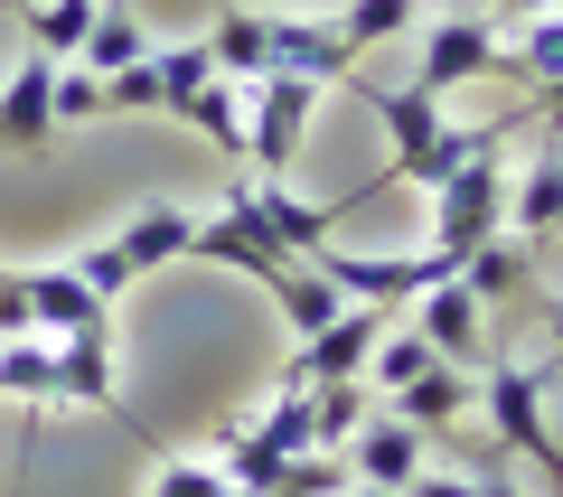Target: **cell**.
I'll list each match as a JSON object with an SVG mask.
<instances>
[{"label": "cell", "instance_id": "6da1fadb", "mask_svg": "<svg viewBox=\"0 0 563 497\" xmlns=\"http://www.w3.org/2000/svg\"><path fill=\"white\" fill-rule=\"evenodd\" d=\"M357 95H366V113L385 122L395 159H385V169H376L366 188H347V207L385 198V188H442L470 151H488V141H507V132L526 122V113H498V122H451L442 103L422 95V85H376V76H357Z\"/></svg>", "mask_w": 563, "mask_h": 497}, {"label": "cell", "instance_id": "7a4b0ae2", "mask_svg": "<svg viewBox=\"0 0 563 497\" xmlns=\"http://www.w3.org/2000/svg\"><path fill=\"white\" fill-rule=\"evenodd\" d=\"M554 376H563V347H544V357H488L479 366V413L498 422V441L526 451L544 470V488L563 497V451H554V432H544V395H554Z\"/></svg>", "mask_w": 563, "mask_h": 497}, {"label": "cell", "instance_id": "3957f363", "mask_svg": "<svg viewBox=\"0 0 563 497\" xmlns=\"http://www.w3.org/2000/svg\"><path fill=\"white\" fill-rule=\"evenodd\" d=\"M507 141H517V132H507ZM507 141L470 151L461 169H451V179L432 188V254L470 263L488 235H507Z\"/></svg>", "mask_w": 563, "mask_h": 497}, {"label": "cell", "instance_id": "277c9868", "mask_svg": "<svg viewBox=\"0 0 563 497\" xmlns=\"http://www.w3.org/2000/svg\"><path fill=\"white\" fill-rule=\"evenodd\" d=\"M310 113H320V85H310V76H263V85H244V159H254V179H291Z\"/></svg>", "mask_w": 563, "mask_h": 497}, {"label": "cell", "instance_id": "5b68a950", "mask_svg": "<svg viewBox=\"0 0 563 497\" xmlns=\"http://www.w3.org/2000/svg\"><path fill=\"white\" fill-rule=\"evenodd\" d=\"M225 207H235L273 254H291V263H310L329 235H339V217H347V198L310 207V198H291V179H235V188H225Z\"/></svg>", "mask_w": 563, "mask_h": 497}, {"label": "cell", "instance_id": "8992f818", "mask_svg": "<svg viewBox=\"0 0 563 497\" xmlns=\"http://www.w3.org/2000/svg\"><path fill=\"white\" fill-rule=\"evenodd\" d=\"M376 339H385V310H376V300H347V310L329 319L320 339H291V357H282V385H291V395H310V385L366 376V357H376Z\"/></svg>", "mask_w": 563, "mask_h": 497}, {"label": "cell", "instance_id": "52a82bcc", "mask_svg": "<svg viewBox=\"0 0 563 497\" xmlns=\"http://www.w3.org/2000/svg\"><path fill=\"white\" fill-rule=\"evenodd\" d=\"M498 20H479V10H442V20L422 29V66H413V85L432 103L451 95V85H479V76H498Z\"/></svg>", "mask_w": 563, "mask_h": 497}, {"label": "cell", "instance_id": "ba28073f", "mask_svg": "<svg viewBox=\"0 0 563 497\" xmlns=\"http://www.w3.org/2000/svg\"><path fill=\"white\" fill-rule=\"evenodd\" d=\"M273 76H310V85H357V47H347L339 20H291L273 10Z\"/></svg>", "mask_w": 563, "mask_h": 497}, {"label": "cell", "instance_id": "9c48e42d", "mask_svg": "<svg viewBox=\"0 0 563 497\" xmlns=\"http://www.w3.org/2000/svg\"><path fill=\"white\" fill-rule=\"evenodd\" d=\"M47 141H57V57L29 47L0 76V151H47Z\"/></svg>", "mask_w": 563, "mask_h": 497}, {"label": "cell", "instance_id": "30bf717a", "mask_svg": "<svg viewBox=\"0 0 563 497\" xmlns=\"http://www.w3.org/2000/svg\"><path fill=\"white\" fill-rule=\"evenodd\" d=\"M347 478H357V488H413V478L422 470H432V451H422V432H413V422H395V413H366L357 422V441H347Z\"/></svg>", "mask_w": 563, "mask_h": 497}, {"label": "cell", "instance_id": "8fae6325", "mask_svg": "<svg viewBox=\"0 0 563 497\" xmlns=\"http://www.w3.org/2000/svg\"><path fill=\"white\" fill-rule=\"evenodd\" d=\"M188 235H198V217H188L179 198H151V207H132V217H122L103 244H113L122 273L141 281V273H161V263H188Z\"/></svg>", "mask_w": 563, "mask_h": 497}, {"label": "cell", "instance_id": "7c38bea8", "mask_svg": "<svg viewBox=\"0 0 563 497\" xmlns=\"http://www.w3.org/2000/svg\"><path fill=\"white\" fill-rule=\"evenodd\" d=\"M47 366H57V404H95V413H122V385H113V329L47 339Z\"/></svg>", "mask_w": 563, "mask_h": 497}, {"label": "cell", "instance_id": "4fadbf2b", "mask_svg": "<svg viewBox=\"0 0 563 497\" xmlns=\"http://www.w3.org/2000/svg\"><path fill=\"white\" fill-rule=\"evenodd\" d=\"M413 329H422V347H432V357H451V366H479V357H488V310L461 291V281L422 291V300H413Z\"/></svg>", "mask_w": 563, "mask_h": 497}, {"label": "cell", "instance_id": "5bb4252c", "mask_svg": "<svg viewBox=\"0 0 563 497\" xmlns=\"http://www.w3.org/2000/svg\"><path fill=\"white\" fill-rule=\"evenodd\" d=\"M507 235H526V244L563 235V141H544L526 159V179H507Z\"/></svg>", "mask_w": 563, "mask_h": 497}, {"label": "cell", "instance_id": "9a60e30c", "mask_svg": "<svg viewBox=\"0 0 563 497\" xmlns=\"http://www.w3.org/2000/svg\"><path fill=\"white\" fill-rule=\"evenodd\" d=\"M29 300H38V339H76V329H113V310H103L95 291L76 281V263H47V273H29Z\"/></svg>", "mask_w": 563, "mask_h": 497}, {"label": "cell", "instance_id": "2e32d148", "mask_svg": "<svg viewBox=\"0 0 563 497\" xmlns=\"http://www.w3.org/2000/svg\"><path fill=\"white\" fill-rule=\"evenodd\" d=\"M207 57H217L225 85H263L273 76V10H225L207 29Z\"/></svg>", "mask_w": 563, "mask_h": 497}, {"label": "cell", "instance_id": "e0dca14e", "mask_svg": "<svg viewBox=\"0 0 563 497\" xmlns=\"http://www.w3.org/2000/svg\"><path fill=\"white\" fill-rule=\"evenodd\" d=\"M395 404V422H413V432H432V422H461L470 404H479V376H470V366H422L413 385H404V395H385Z\"/></svg>", "mask_w": 563, "mask_h": 497}, {"label": "cell", "instance_id": "ac0fdd59", "mask_svg": "<svg viewBox=\"0 0 563 497\" xmlns=\"http://www.w3.org/2000/svg\"><path fill=\"white\" fill-rule=\"evenodd\" d=\"M526 254H536L526 235H488L479 254L461 263V291L479 300V310H507V300H526Z\"/></svg>", "mask_w": 563, "mask_h": 497}, {"label": "cell", "instance_id": "d6986e66", "mask_svg": "<svg viewBox=\"0 0 563 497\" xmlns=\"http://www.w3.org/2000/svg\"><path fill=\"white\" fill-rule=\"evenodd\" d=\"M141 57H151V29H141L122 0H103L95 29H85V47H76L66 66H85V76H122V66H141Z\"/></svg>", "mask_w": 563, "mask_h": 497}, {"label": "cell", "instance_id": "ffe728a7", "mask_svg": "<svg viewBox=\"0 0 563 497\" xmlns=\"http://www.w3.org/2000/svg\"><path fill=\"white\" fill-rule=\"evenodd\" d=\"M507 76H526V95H544V85H563V10H536V20H517V47H507Z\"/></svg>", "mask_w": 563, "mask_h": 497}, {"label": "cell", "instance_id": "44dd1931", "mask_svg": "<svg viewBox=\"0 0 563 497\" xmlns=\"http://www.w3.org/2000/svg\"><path fill=\"white\" fill-rule=\"evenodd\" d=\"M376 413V395H366V376H339V385H310V441L320 451H347L357 441V422Z\"/></svg>", "mask_w": 563, "mask_h": 497}, {"label": "cell", "instance_id": "7402d4cb", "mask_svg": "<svg viewBox=\"0 0 563 497\" xmlns=\"http://www.w3.org/2000/svg\"><path fill=\"white\" fill-rule=\"evenodd\" d=\"M95 10H103V0H29V10H20V29H29V47H38V57H76V47H85V29H95Z\"/></svg>", "mask_w": 563, "mask_h": 497}, {"label": "cell", "instance_id": "603a6c76", "mask_svg": "<svg viewBox=\"0 0 563 497\" xmlns=\"http://www.w3.org/2000/svg\"><path fill=\"white\" fill-rule=\"evenodd\" d=\"M151 85H161V113H188V103L217 85V57H207V38H188V47H151Z\"/></svg>", "mask_w": 563, "mask_h": 497}, {"label": "cell", "instance_id": "cb8c5ba5", "mask_svg": "<svg viewBox=\"0 0 563 497\" xmlns=\"http://www.w3.org/2000/svg\"><path fill=\"white\" fill-rule=\"evenodd\" d=\"M422 366H442L432 347H422V329H385V339H376V357H366V395H404V385H413Z\"/></svg>", "mask_w": 563, "mask_h": 497}, {"label": "cell", "instance_id": "d4e9b609", "mask_svg": "<svg viewBox=\"0 0 563 497\" xmlns=\"http://www.w3.org/2000/svg\"><path fill=\"white\" fill-rule=\"evenodd\" d=\"M179 122H198V141H217L225 159H244V85H225V76H217Z\"/></svg>", "mask_w": 563, "mask_h": 497}, {"label": "cell", "instance_id": "484cf974", "mask_svg": "<svg viewBox=\"0 0 563 497\" xmlns=\"http://www.w3.org/2000/svg\"><path fill=\"white\" fill-rule=\"evenodd\" d=\"M422 20V0H347L339 10V29H347V47H376V38H404V29Z\"/></svg>", "mask_w": 563, "mask_h": 497}, {"label": "cell", "instance_id": "4316f807", "mask_svg": "<svg viewBox=\"0 0 563 497\" xmlns=\"http://www.w3.org/2000/svg\"><path fill=\"white\" fill-rule=\"evenodd\" d=\"M151 497H235V488H225V470L207 451H179V460L151 470Z\"/></svg>", "mask_w": 563, "mask_h": 497}, {"label": "cell", "instance_id": "83f0119b", "mask_svg": "<svg viewBox=\"0 0 563 497\" xmlns=\"http://www.w3.org/2000/svg\"><path fill=\"white\" fill-rule=\"evenodd\" d=\"M57 122H103V76L57 66Z\"/></svg>", "mask_w": 563, "mask_h": 497}, {"label": "cell", "instance_id": "f1b7e54d", "mask_svg": "<svg viewBox=\"0 0 563 497\" xmlns=\"http://www.w3.org/2000/svg\"><path fill=\"white\" fill-rule=\"evenodd\" d=\"M38 339V300H29V273H0V347Z\"/></svg>", "mask_w": 563, "mask_h": 497}, {"label": "cell", "instance_id": "f546056e", "mask_svg": "<svg viewBox=\"0 0 563 497\" xmlns=\"http://www.w3.org/2000/svg\"><path fill=\"white\" fill-rule=\"evenodd\" d=\"M404 497H479V478H461V470H422Z\"/></svg>", "mask_w": 563, "mask_h": 497}, {"label": "cell", "instance_id": "4dcf8cb0", "mask_svg": "<svg viewBox=\"0 0 563 497\" xmlns=\"http://www.w3.org/2000/svg\"><path fill=\"white\" fill-rule=\"evenodd\" d=\"M507 20H536V10H563V0H498Z\"/></svg>", "mask_w": 563, "mask_h": 497}, {"label": "cell", "instance_id": "1f68e13d", "mask_svg": "<svg viewBox=\"0 0 563 497\" xmlns=\"http://www.w3.org/2000/svg\"><path fill=\"white\" fill-rule=\"evenodd\" d=\"M479 497H526V488H517V478H498V470H488V478H479Z\"/></svg>", "mask_w": 563, "mask_h": 497}, {"label": "cell", "instance_id": "d6a6232c", "mask_svg": "<svg viewBox=\"0 0 563 497\" xmlns=\"http://www.w3.org/2000/svg\"><path fill=\"white\" fill-rule=\"evenodd\" d=\"M536 113H544V122H563V85H544V95H536Z\"/></svg>", "mask_w": 563, "mask_h": 497}, {"label": "cell", "instance_id": "836d02e7", "mask_svg": "<svg viewBox=\"0 0 563 497\" xmlns=\"http://www.w3.org/2000/svg\"><path fill=\"white\" fill-rule=\"evenodd\" d=\"M544 329H554V347H563V300H554V310H544Z\"/></svg>", "mask_w": 563, "mask_h": 497}, {"label": "cell", "instance_id": "e575fe53", "mask_svg": "<svg viewBox=\"0 0 563 497\" xmlns=\"http://www.w3.org/2000/svg\"><path fill=\"white\" fill-rule=\"evenodd\" d=\"M347 497H395V488H347Z\"/></svg>", "mask_w": 563, "mask_h": 497}, {"label": "cell", "instance_id": "d590c367", "mask_svg": "<svg viewBox=\"0 0 563 497\" xmlns=\"http://www.w3.org/2000/svg\"><path fill=\"white\" fill-rule=\"evenodd\" d=\"M0 10H10V20H20V10H29V0H0Z\"/></svg>", "mask_w": 563, "mask_h": 497}, {"label": "cell", "instance_id": "8d00e7d4", "mask_svg": "<svg viewBox=\"0 0 563 497\" xmlns=\"http://www.w3.org/2000/svg\"><path fill=\"white\" fill-rule=\"evenodd\" d=\"M273 497H291V488H273Z\"/></svg>", "mask_w": 563, "mask_h": 497}]
</instances>
